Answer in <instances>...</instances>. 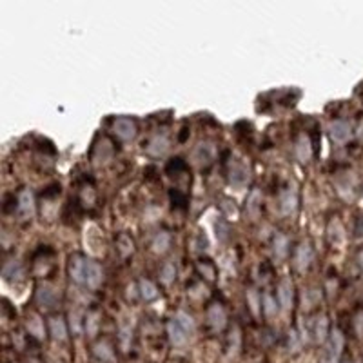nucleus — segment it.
<instances>
[{"label":"nucleus","instance_id":"obj_1","mask_svg":"<svg viewBox=\"0 0 363 363\" xmlns=\"http://www.w3.org/2000/svg\"><path fill=\"white\" fill-rule=\"evenodd\" d=\"M69 276L80 285L95 289L102 282V267L86 256L75 254L69 258Z\"/></svg>","mask_w":363,"mask_h":363},{"label":"nucleus","instance_id":"obj_2","mask_svg":"<svg viewBox=\"0 0 363 363\" xmlns=\"http://www.w3.org/2000/svg\"><path fill=\"white\" fill-rule=\"evenodd\" d=\"M113 131L118 138H122L124 142H129L136 136V122L129 116H120L113 122Z\"/></svg>","mask_w":363,"mask_h":363},{"label":"nucleus","instance_id":"obj_3","mask_svg":"<svg viewBox=\"0 0 363 363\" xmlns=\"http://www.w3.org/2000/svg\"><path fill=\"white\" fill-rule=\"evenodd\" d=\"M229 182L234 187H242L249 180V169L244 162L240 160H231L229 162Z\"/></svg>","mask_w":363,"mask_h":363},{"label":"nucleus","instance_id":"obj_4","mask_svg":"<svg viewBox=\"0 0 363 363\" xmlns=\"http://www.w3.org/2000/svg\"><path fill=\"white\" fill-rule=\"evenodd\" d=\"M113 158V145L107 138H102L100 142L95 143L93 147V162L96 165H102V163H107Z\"/></svg>","mask_w":363,"mask_h":363},{"label":"nucleus","instance_id":"obj_5","mask_svg":"<svg viewBox=\"0 0 363 363\" xmlns=\"http://www.w3.org/2000/svg\"><path fill=\"white\" fill-rule=\"evenodd\" d=\"M145 149H147V153L153 154V156H160V154H163V153H165V151L169 149V138H167V134H163V133L154 134L153 138H151V140L147 142Z\"/></svg>","mask_w":363,"mask_h":363},{"label":"nucleus","instance_id":"obj_6","mask_svg":"<svg viewBox=\"0 0 363 363\" xmlns=\"http://www.w3.org/2000/svg\"><path fill=\"white\" fill-rule=\"evenodd\" d=\"M17 209H19V215L22 216V218H28V216L33 215L35 200L29 189H24V191L19 195V206H17Z\"/></svg>","mask_w":363,"mask_h":363},{"label":"nucleus","instance_id":"obj_7","mask_svg":"<svg viewBox=\"0 0 363 363\" xmlns=\"http://www.w3.org/2000/svg\"><path fill=\"white\" fill-rule=\"evenodd\" d=\"M312 262V249L309 244H301L296 249V256H294V265L298 271H305Z\"/></svg>","mask_w":363,"mask_h":363},{"label":"nucleus","instance_id":"obj_8","mask_svg":"<svg viewBox=\"0 0 363 363\" xmlns=\"http://www.w3.org/2000/svg\"><path fill=\"white\" fill-rule=\"evenodd\" d=\"M296 156L300 162L307 163L312 156V143L307 134H300L296 140Z\"/></svg>","mask_w":363,"mask_h":363},{"label":"nucleus","instance_id":"obj_9","mask_svg":"<svg viewBox=\"0 0 363 363\" xmlns=\"http://www.w3.org/2000/svg\"><path fill=\"white\" fill-rule=\"evenodd\" d=\"M350 136V125L343 120H336L330 124V138L338 143H343Z\"/></svg>","mask_w":363,"mask_h":363},{"label":"nucleus","instance_id":"obj_10","mask_svg":"<svg viewBox=\"0 0 363 363\" xmlns=\"http://www.w3.org/2000/svg\"><path fill=\"white\" fill-rule=\"evenodd\" d=\"M213 158H215V145H213V143L211 142H200L198 145H196V149H195V160L196 162L207 165Z\"/></svg>","mask_w":363,"mask_h":363},{"label":"nucleus","instance_id":"obj_11","mask_svg":"<svg viewBox=\"0 0 363 363\" xmlns=\"http://www.w3.org/2000/svg\"><path fill=\"white\" fill-rule=\"evenodd\" d=\"M296 204H298L296 193L292 191V189H285V191L280 195V209H282L283 215H292V213L296 211Z\"/></svg>","mask_w":363,"mask_h":363},{"label":"nucleus","instance_id":"obj_12","mask_svg":"<svg viewBox=\"0 0 363 363\" xmlns=\"http://www.w3.org/2000/svg\"><path fill=\"white\" fill-rule=\"evenodd\" d=\"M278 296H280V303L285 309H289L292 303V283L289 278H283L280 287H278Z\"/></svg>","mask_w":363,"mask_h":363},{"label":"nucleus","instance_id":"obj_13","mask_svg":"<svg viewBox=\"0 0 363 363\" xmlns=\"http://www.w3.org/2000/svg\"><path fill=\"white\" fill-rule=\"evenodd\" d=\"M37 300H39V303H42V305L51 307L53 303H55V300H57V294H55V291H53L49 285H40L39 291H37Z\"/></svg>","mask_w":363,"mask_h":363},{"label":"nucleus","instance_id":"obj_14","mask_svg":"<svg viewBox=\"0 0 363 363\" xmlns=\"http://www.w3.org/2000/svg\"><path fill=\"white\" fill-rule=\"evenodd\" d=\"M272 247H274V254H276L278 258H285L287 256V251H289V240H287L285 234L278 233L272 240Z\"/></svg>","mask_w":363,"mask_h":363},{"label":"nucleus","instance_id":"obj_15","mask_svg":"<svg viewBox=\"0 0 363 363\" xmlns=\"http://www.w3.org/2000/svg\"><path fill=\"white\" fill-rule=\"evenodd\" d=\"M171 244V236H169L167 231H160L153 238V251L154 253H165Z\"/></svg>","mask_w":363,"mask_h":363},{"label":"nucleus","instance_id":"obj_16","mask_svg":"<svg viewBox=\"0 0 363 363\" xmlns=\"http://www.w3.org/2000/svg\"><path fill=\"white\" fill-rule=\"evenodd\" d=\"M2 274H4L6 280H19L24 272H22V265H20L17 260H11V262H8L4 265V271H2Z\"/></svg>","mask_w":363,"mask_h":363},{"label":"nucleus","instance_id":"obj_17","mask_svg":"<svg viewBox=\"0 0 363 363\" xmlns=\"http://www.w3.org/2000/svg\"><path fill=\"white\" fill-rule=\"evenodd\" d=\"M258 209H260V193L254 189V191L247 196V213L253 216V218H256V216H258Z\"/></svg>","mask_w":363,"mask_h":363},{"label":"nucleus","instance_id":"obj_18","mask_svg":"<svg viewBox=\"0 0 363 363\" xmlns=\"http://www.w3.org/2000/svg\"><path fill=\"white\" fill-rule=\"evenodd\" d=\"M174 278H176V267H174V263L165 262L162 271H160V280H162L163 283H171Z\"/></svg>","mask_w":363,"mask_h":363},{"label":"nucleus","instance_id":"obj_19","mask_svg":"<svg viewBox=\"0 0 363 363\" xmlns=\"http://www.w3.org/2000/svg\"><path fill=\"white\" fill-rule=\"evenodd\" d=\"M140 291H142V296L145 298V300H153L158 294L154 283L149 282V280H142V282H140Z\"/></svg>","mask_w":363,"mask_h":363},{"label":"nucleus","instance_id":"obj_20","mask_svg":"<svg viewBox=\"0 0 363 363\" xmlns=\"http://www.w3.org/2000/svg\"><path fill=\"white\" fill-rule=\"evenodd\" d=\"M118 249L120 253H122V256H129L131 253H133V240L127 236V234H122L118 238Z\"/></svg>","mask_w":363,"mask_h":363},{"label":"nucleus","instance_id":"obj_21","mask_svg":"<svg viewBox=\"0 0 363 363\" xmlns=\"http://www.w3.org/2000/svg\"><path fill=\"white\" fill-rule=\"evenodd\" d=\"M209 318H211V321H213V323L216 325V327H222V325H224V311H222V307L220 305H213L209 309Z\"/></svg>","mask_w":363,"mask_h":363},{"label":"nucleus","instance_id":"obj_22","mask_svg":"<svg viewBox=\"0 0 363 363\" xmlns=\"http://www.w3.org/2000/svg\"><path fill=\"white\" fill-rule=\"evenodd\" d=\"M215 227H216V236H218V240L225 242V240L229 238V225L225 224L222 218H218V220H216Z\"/></svg>","mask_w":363,"mask_h":363},{"label":"nucleus","instance_id":"obj_23","mask_svg":"<svg viewBox=\"0 0 363 363\" xmlns=\"http://www.w3.org/2000/svg\"><path fill=\"white\" fill-rule=\"evenodd\" d=\"M169 329H171V338H172V341H174V343H182V341H184V334H182V329L178 327L176 321L169 325Z\"/></svg>","mask_w":363,"mask_h":363},{"label":"nucleus","instance_id":"obj_24","mask_svg":"<svg viewBox=\"0 0 363 363\" xmlns=\"http://www.w3.org/2000/svg\"><path fill=\"white\" fill-rule=\"evenodd\" d=\"M51 329H53V334L57 336V338H64V323L57 318H53L51 320Z\"/></svg>","mask_w":363,"mask_h":363},{"label":"nucleus","instance_id":"obj_25","mask_svg":"<svg viewBox=\"0 0 363 363\" xmlns=\"http://www.w3.org/2000/svg\"><path fill=\"white\" fill-rule=\"evenodd\" d=\"M265 311L269 312V314H272V312L276 311V303H274V300H272V296L271 294H265Z\"/></svg>","mask_w":363,"mask_h":363},{"label":"nucleus","instance_id":"obj_26","mask_svg":"<svg viewBox=\"0 0 363 363\" xmlns=\"http://www.w3.org/2000/svg\"><path fill=\"white\" fill-rule=\"evenodd\" d=\"M247 296H249V301H251V305H253V309L256 311V303H258V298H256V292H254V289H249Z\"/></svg>","mask_w":363,"mask_h":363},{"label":"nucleus","instance_id":"obj_27","mask_svg":"<svg viewBox=\"0 0 363 363\" xmlns=\"http://www.w3.org/2000/svg\"><path fill=\"white\" fill-rule=\"evenodd\" d=\"M200 271H202V272H207V278H213V276H215V271H213V267H209L207 263H200Z\"/></svg>","mask_w":363,"mask_h":363},{"label":"nucleus","instance_id":"obj_28","mask_svg":"<svg viewBox=\"0 0 363 363\" xmlns=\"http://www.w3.org/2000/svg\"><path fill=\"white\" fill-rule=\"evenodd\" d=\"M356 236H363V218L356 225Z\"/></svg>","mask_w":363,"mask_h":363},{"label":"nucleus","instance_id":"obj_29","mask_svg":"<svg viewBox=\"0 0 363 363\" xmlns=\"http://www.w3.org/2000/svg\"><path fill=\"white\" fill-rule=\"evenodd\" d=\"M359 263H361V267H363V251H361V254H359Z\"/></svg>","mask_w":363,"mask_h":363}]
</instances>
